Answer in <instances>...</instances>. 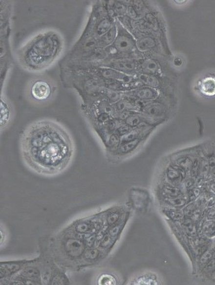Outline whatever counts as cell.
I'll list each match as a JSON object with an SVG mask.
<instances>
[{"label":"cell","mask_w":215,"mask_h":285,"mask_svg":"<svg viewBox=\"0 0 215 285\" xmlns=\"http://www.w3.org/2000/svg\"><path fill=\"white\" fill-rule=\"evenodd\" d=\"M20 149L25 165L45 176H57L66 170L76 150L71 135L49 120L36 121L27 127L21 135Z\"/></svg>","instance_id":"6da1fadb"},{"label":"cell","mask_w":215,"mask_h":285,"mask_svg":"<svg viewBox=\"0 0 215 285\" xmlns=\"http://www.w3.org/2000/svg\"><path fill=\"white\" fill-rule=\"evenodd\" d=\"M62 49L59 36L47 33L40 35L22 50L21 59L33 71L46 68L57 57Z\"/></svg>","instance_id":"7a4b0ae2"},{"label":"cell","mask_w":215,"mask_h":285,"mask_svg":"<svg viewBox=\"0 0 215 285\" xmlns=\"http://www.w3.org/2000/svg\"><path fill=\"white\" fill-rule=\"evenodd\" d=\"M140 113L143 116L144 122L156 127L168 118L169 108L166 102L160 98L157 100L144 103Z\"/></svg>","instance_id":"3957f363"},{"label":"cell","mask_w":215,"mask_h":285,"mask_svg":"<svg viewBox=\"0 0 215 285\" xmlns=\"http://www.w3.org/2000/svg\"><path fill=\"white\" fill-rule=\"evenodd\" d=\"M55 86L49 81L40 79L31 83L28 95L31 100L36 103H45L49 101L55 94Z\"/></svg>","instance_id":"277c9868"},{"label":"cell","mask_w":215,"mask_h":285,"mask_svg":"<svg viewBox=\"0 0 215 285\" xmlns=\"http://www.w3.org/2000/svg\"><path fill=\"white\" fill-rule=\"evenodd\" d=\"M117 27L118 30L117 38L112 46L117 50V55L132 54L137 48V41L131 34H130L120 22H117Z\"/></svg>","instance_id":"5b68a950"},{"label":"cell","mask_w":215,"mask_h":285,"mask_svg":"<svg viewBox=\"0 0 215 285\" xmlns=\"http://www.w3.org/2000/svg\"><path fill=\"white\" fill-rule=\"evenodd\" d=\"M187 172L179 166L171 163L164 171L163 183L176 186L182 185L186 180Z\"/></svg>","instance_id":"8992f818"},{"label":"cell","mask_w":215,"mask_h":285,"mask_svg":"<svg viewBox=\"0 0 215 285\" xmlns=\"http://www.w3.org/2000/svg\"><path fill=\"white\" fill-rule=\"evenodd\" d=\"M138 62L129 58H117L107 61L104 67H109L125 74H134L137 70Z\"/></svg>","instance_id":"52a82bcc"},{"label":"cell","mask_w":215,"mask_h":285,"mask_svg":"<svg viewBox=\"0 0 215 285\" xmlns=\"http://www.w3.org/2000/svg\"><path fill=\"white\" fill-rule=\"evenodd\" d=\"M196 90L201 97L205 99L215 98V75L208 74L198 81Z\"/></svg>","instance_id":"ba28073f"},{"label":"cell","mask_w":215,"mask_h":285,"mask_svg":"<svg viewBox=\"0 0 215 285\" xmlns=\"http://www.w3.org/2000/svg\"><path fill=\"white\" fill-rule=\"evenodd\" d=\"M129 97L135 100L149 102L160 98L159 90L147 86H141L129 92Z\"/></svg>","instance_id":"9c48e42d"},{"label":"cell","mask_w":215,"mask_h":285,"mask_svg":"<svg viewBox=\"0 0 215 285\" xmlns=\"http://www.w3.org/2000/svg\"><path fill=\"white\" fill-rule=\"evenodd\" d=\"M137 71L138 73L153 75L158 78L162 75L160 64L152 58L143 59L138 62Z\"/></svg>","instance_id":"30bf717a"},{"label":"cell","mask_w":215,"mask_h":285,"mask_svg":"<svg viewBox=\"0 0 215 285\" xmlns=\"http://www.w3.org/2000/svg\"><path fill=\"white\" fill-rule=\"evenodd\" d=\"M158 194L161 200L176 198L185 194L183 189L180 186H176L163 183L158 189Z\"/></svg>","instance_id":"8fae6325"},{"label":"cell","mask_w":215,"mask_h":285,"mask_svg":"<svg viewBox=\"0 0 215 285\" xmlns=\"http://www.w3.org/2000/svg\"><path fill=\"white\" fill-rule=\"evenodd\" d=\"M137 80L144 86H147L159 90L163 89V84L159 78L153 75L140 73L137 76Z\"/></svg>","instance_id":"7c38bea8"},{"label":"cell","mask_w":215,"mask_h":285,"mask_svg":"<svg viewBox=\"0 0 215 285\" xmlns=\"http://www.w3.org/2000/svg\"><path fill=\"white\" fill-rule=\"evenodd\" d=\"M135 195L132 197V203L137 209H145L148 207L150 196L148 192L145 190H137L134 191Z\"/></svg>","instance_id":"4fadbf2b"},{"label":"cell","mask_w":215,"mask_h":285,"mask_svg":"<svg viewBox=\"0 0 215 285\" xmlns=\"http://www.w3.org/2000/svg\"><path fill=\"white\" fill-rule=\"evenodd\" d=\"M118 30L117 25L114 24L108 32L105 34L98 39L99 46L101 48H106L111 46L114 43L116 38H117Z\"/></svg>","instance_id":"5bb4252c"},{"label":"cell","mask_w":215,"mask_h":285,"mask_svg":"<svg viewBox=\"0 0 215 285\" xmlns=\"http://www.w3.org/2000/svg\"><path fill=\"white\" fill-rule=\"evenodd\" d=\"M95 27L94 30V35L93 37H101L107 33L108 31L111 29L113 26V21L111 19L109 18H104L101 19V20L98 21L97 23H95Z\"/></svg>","instance_id":"9a60e30c"},{"label":"cell","mask_w":215,"mask_h":285,"mask_svg":"<svg viewBox=\"0 0 215 285\" xmlns=\"http://www.w3.org/2000/svg\"><path fill=\"white\" fill-rule=\"evenodd\" d=\"M157 46V42L155 39L150 36H143L138 39L137 41V49L141 52L151 50Z\"/></svg>","instance_id":"2e32d148"},{"label":"cell","mask_w":215,"mask_h":285,"mask_svg":"<svg viewBox=\"0 0 215 285\" xmlns=\"http://www.w3.org/2000/svg\"><path fill=\"white\" fill-rule=\"evenodd\" d=\"M11 108L4 100H1V128L4 129L8 125L11 118Z\"/></svg>","instance_id":"e0dca14e"},{"label":"cell","mask_w":215,"mask_h":285,"mask_svg":"<svg viewBox=\"0 0 215 285\" xmlns=\"http://www.w3.org/2000/svg\"><path fill=\"white\" fill-rule=\"evenodd\" d=\"M133 284L136 285H158L160 284L156 275L153 273H146L138 277L133 282Z\"/></svg>","instance_id":"ac0fdd59"},{"label":"cell","mask_w":215,"mask_h":285,"mask_svg":"<svg viewBox=\"0 0 215 285\" xmlns=\"http://www.w3.org/2000/svg\"><path fill=\"white\" fill-rule=\"evenodd\" d=\"M163 211L169 219H172L174 221H180V220L181 221L185 217L183 211L178 209V208L171 207V206L164 205Z\"/></svg>","instance_id":"d6986e66"},{"label":"cell","mask_w":215,"mask_h":285,"mask_svg":"<svg viewBox=\"0 0 215 285\" xmlns=\"http://www.w3.org/2000/svg\"><path fill=\"white\" fill-rule=\"evenodd\" d=\"M203 236L206 238H215V220H208L203 222L201 226Z\"/></svg>","instance_id":"ffe728a7"},{"label":"cell","mask_w":215,"mask_h":285,"mask_svg":"<svg viewBox=\"0 0 215 285\" xmlns=\"http://www.w3.org/2000/svg\"><path fill=\"white\" fill-rule=\"evenodd\" d=\"M66 251L68 255H71L75 256L76 254H80V252L83 250V244L80 242L74 241L72 242V244L66 245Z\"/></svg>","instance_id":"44dd1931"},{"label":"cell","mask_w":215,"mask_h":285,"mask_svg":"<svg viewBox=\"0 0 215 285\" xmlns=\"http://www.w3.org/2000/svg\"><path fill=\"white\" fill-rule=\"evenodd\" d=\"M121 217H122V213H121V210L112 211L107 217V224L112 226V225L118 224Z\"/></svg>","instance_id":"7402d4cb"},{"label":"cell","mask_w":215,"mask_h":285,"mask_svg":"<svg viewBox=\"0 0 215 285\" xmlns=\"http://www.w3.org/2000/svg\"><path fill=\"white\" fill-rule=\"evenodd\" d=\"M215 252L214 250L209 249L206 250L199 258V267L202 269L205 265L214 258Z\"/></svg>","instance_id":"603a6c76"},{"label":"cell","mask_w":215,"mask_h":285,"mask_svg":"<svg viewBox=\"0 0 215 285\" xmlns=\"http://www.w3.org/2000/svg\"><path fill=\"white\" fill-rule=\"evenodd\" d=\"M99 285H112L117 284L114 276L109 274H103L100 276L98 281Z\"/></svg>","instance_id":"cb8c5ba5"},{"label":"cell","mask_w":215,"mask_h":285,"mask_svg":"<svg viewBox=\"0 0 215 285\" xmlns=\"http://www.w3.org/2000/svg\"><path fill=\"white\" fill-rule=\"evenodd\" d=\"M202 270V273L205 276L214 275L215 273V258L214 257L205 265Z\"/></svg>","instance_id":"d4e9b609"},{"label":"cell","mask_w":215,"mask_h":285,"mask_svg":"<svg viewBox=\"0 0 215 285\" xmlns=\"http://www.w3.org/2000/svg\"><path fill=\"white\" fill-rule=\"evenodd\" d=\"M127 7L125 5L121 3V2H116L114 8H113V12L114 15L117 16H124L127 13Z\"/></svg>","instance_id":"484cf974"},{"label":"cell","mask_w":215,"mask_h":285,"mask_svg":"<svg viewBox=\"0 0 215 285\" xmlns=\"http://www.w3.org/2000/svg\"><path fill=\"white\" fill-rule=\"evenodd\" d=\"M98 256V251L95 249H91L87 252L86 258L91 259L97 258Z\"/></svg>","instance_id":"4316f807"},{"label":"cell","mask_w":215,"mask_h":285,"mask_svg":"<svg viewBox=\"0 0 215 285\" xmlns=\"http://www.w3.org/2000/svg\"><path fill=\"white\" fill-rule=\"evenodd\" d=\"M174 66H181L183 63V61L180 58H175L173 61Z\"/></svg>","instance_id":"83f0119b"},{"label":"cell","mask_w":215,"mask_h":285,"mask_svg":"<svg viewBox=\"0 0 215 285\" xmlns=\"http://www.w3.org/2000/svg\"><path fill=\"white\" fill-rule=\"evenodd\" d=\"M175 1V2H176V3H178V4H182V3H183H183H185V2L186 1H182V2H179V1Z\"/></svg>","instance_id":"f1b7e54d"},{"label":"cell","mask_w":215,"mask_h":285,"mask_svg":"<svg viewBox=\"0 0 215 285\" xmlns=\"http://www.w3.org/2000/svg\"><path fill=\"white\" fill-rule=\"evenodd\" d=\"M214 250H215V247H214Z\"/></svg>","instance_id":"f546056e"}]
</instances>
